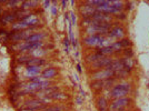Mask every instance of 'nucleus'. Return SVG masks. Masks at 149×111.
Wrapping results in <instances>:
<instances>
[{"mask_svg": "<svg viewBox=\"0 0 149 111\" xmlns=\"http://www.w3.org/2000/svg\"><path fill=\"white\" fill-rule=\"evenodd\" d=\"M104 41V37L100 35H93L85 38V43L90 47H101V43Z\"/></svg>", "mask_w": 149, "mask_h": 111, "instance_id": "3", "label": "nucleus"}, {"mask_svg": "<svg viewBox=\"0 0 149 111\" xmlns=\"http://www.w3.org/2000/svg\"><path fill=\"white\" fill-rule=\"evenodd\" d=\"M50 98L51 99H67V96L66 94H63V93H52V94H50Z\"/></svg>", "mask_w": 149, "mask_h": 111, "instance_id": "20", "label": "nucleus"}, {"mask_svg": "<svg viewBox=\"0 0 149 111\" xmlns=\"http://www.w3.org/2000/svg\"><path fill=\"white\" fill-rule=\"evenodd\" d=\"M125 31L121 27H116L109 31V37L110 38H123Z\"/></svg>", "mask_w": 149, "mask_h": 111, "instance_id": "10", "label": "nucleus"}, {"mask_svg": "<svg viewBox=\"0 0 149 111\" xmlns=\"http://www.w3.org/2000/svg\"><path fill=\"white\" fill-rule=\"evenodd\" d=\"M46 111H61V108L60 107H50V108H47Z\"/></svg>", "mask_w": 149, "mask_h": 111, "instance_id": "28", "label": "nucleus"}, {"mask_svg": "<svg viewBox=\"0 0 149 111\" xmlns=\"http://www.w3.org/2000/svg\"><path fill=\"white\" fill-rule=\"evenodd\" d=\"M45 81V79L42 77H33V78H30V82H42Z\"/></svg>", "mask_w": 149, "mask_h": 111, "instance_id": "25", "label": "nucleus"}, {"mask_svg": "<svg viewBox=\"0 0 149 111\" xmlns=\"http://www.w3.org/2000/svg\"><path fill=\"white\" fill-rule=\"evenodd\" d=\"M57 12H58V10H57V7L56 6H52V7H51V13H52L54 16H56Z\"/></svg>", "mask_w": 149, "mask_h": 111, "instance_id": "30", "label": "nucleus"}, {"mask_svg": "<svg viewBox=\"0 0 149 111\" xmlns=\"http://www.w3.org/2000/svg\"><path fill=\"white\" fill-rule=\"evenodd\" d=\"M18 3H20L19 1H8L7 2V7L8 8H13V7L16 6V5H18Z\"/></svg>", "mask_w": 149, "mask_h": 111, "instance_id": "26", "label": "nucleus"}, {"mask_svg": "<svg viewBox=\"0 0 149 111\" xmlns=\"http://www.w3.org/2000/svg\"><path fill=\"white\" fill-rule=\"evenodd\" d=\"M112 63V60L109 58H101L100 60L96 61L93 63V67L96 68H100V67H109Z\"/></svg>", "mask_w": 149, "mask_h": 111, "instance_id": "11", "label": "nucleus"}, {"mask_svg": "<svg viewBox=\"0 0 149 111\" xmlns=\"http://www.w3.org/2000/svg\"><path fill=\"white\" fill-rule=\"evenodd\" d=\"M108 108V105H107V101H106L105 98H100L98 100V109L100 111H105L106 109Z\"/></svg>", "mask_w": 149, "mask_h": 111, "instance_id": "16", "label": "nucleus"}, {"mask_svg": "<svg viewBox=\"0 0 149 111\" xmlns=\"http://www.w3.org/2000/svg\"><path fill=\"white\" fill-rule=\"evenodd\" d=\"M129 103V100L126 98L116 99L111 105H110V110H121L126 105Z\"/></svg>", "mask_w": 149, "mask_h": 111, "instance_id": "5", "label": "nucleus"}, {"mask_svg": "<svg viewBox=\"0 0 149 111\" xmlns=\"http://www.w3.org/2000/svg\"><path fill=\"white\" fill-rule=\"evenodd\" d=\"M22 21H25L26 24L28 25V27H30V26L37 25V24H38V18L35 16V15H28V16L24 17Z\"/></svg>", "mask_w": 149, "mask_h": 111, "instance_id": "12", "label": "nucleus"}, {"mask_svg": "<svg viewBox=\"0 0 149 111\" xmlns=\"http://www.w3.org/2000/svg\"><path fill=\"white\" fill-rule=\"evenodd\" d=\"M31 55L32 56H41V55H45V51L44 50H39V49H37V50H33V51H31Z\"/></svg>", "mask_w": 149, "mask_h": 111, "instance_id": "24", "label": "nucleus"}, {"mask_svg": "<svg viewBox=\"0 0 149 111\" xmlns=\"http://www.w3.org/2000/svg\"><path fill=\"white\" fill-rule=\"evenodd\" d=\"M41 72V67L39 66H28V68L26 69V74L30 78L37 77L38 74H40Z\"/></svg>", "mask_w": 149, "mask_h": 111, "instance_id": "7", "label": "nucleus"}, {"mask_svg": "<svg viewBox=\"0 0 149 111\" xmlns=\"http://www.w3.org/2000/svg\"><path fill=\"white\" fill-rule=\"evenodd\" d=\"M50 82L49 81H42V82H29L25 87V92L29 93L32 92L35 90H45L47 88H49Z\"/></svg>", "mask_w": 149, "mask_h": 111, "instance_id": "1", "label": "nucleus"}, {"mask_svg": "<svg viewBox=\"0 0 149 111\" xmlns=\"http://www.w3.org/2000/svg\"><path fill=\"white\" fill-rule=\"evenodd\" d=\"M123 62H124V66H125V69L128 71V70H130L131 68H132V61H131L129 58H126V59H124L123 60Z\"/></svg>", "mask_w": 149, "mask_h": 111, "instance_id": "19", "label": "nucleus"}, {"mask_svg": "<svg viewBox=\"0 0 149 111\" xmlns=\"http://www.w3.org/2000/svg\"><path fill=\"white\" fill-rule=\"evenodd\" d=\"M44 6L45 8H48L50 6V1H44Z\"/></svg>", "mask_w": 149, "mask_h": 111, "instance_id": "32", "label": "nucleus"}, {"mask_svg": "<svg viewBox=\"0 0 149 111\" xmlns=\"http://www.w3.org/2000/svg\"><path fill=\"white\" fill-rule=\"evenodd\" d=\"M93 89H96V90H99L101 89L102 87H104V82H101V81H96V82H93V85H91Z\"/></svg>", "mask_w": 149, "mask_h": 111, "instance_id": "22", "label": "nucleus"}, {"mask_svg": "<svg viewBox=\"0 0 149 111\" xmlns=\"http://www.w3.org/2000/svg\"><path fill=\"white\" fill-rule=\"evenodd\" d=\"M55 90H58V89H57V88H47V89H45L44 91L41 92V94H47V93H48L50 96V94H52V92H54Z\"/></svg>", "mask_w": 149, "mask_h": 111, "instance_id": "23", "label": "nucleus"}, {"mask_svg": "<svg viewBox=\"0 0 149 111\" xmlns=\"http://www.w3.org/2000/svg\"><path fill=\"white\" fill-rule=\"evenodd\" d=\"M8 39H10V33H8L3 29H0V41L1 42H6Z\"/></svg>", "mask_w": 149, "mask_h": 111, "instance_id": "15", "label": "nucleus"}, {"mask_svg": "<svg viewBox=\"0 0 149 111\" xmlns=\"http://www.w3.org/2000/svg\"><path fill=\"white\" fill-rule=\"evenodd\" d=\"M110 47H111L112 51L115 52V51H118V50H120L121 48H123V46H121V43H120V41L119 42H113L110 44Z\"/></svg>", "mask_w": 149, "mask_h": 111, "instance_id": "21", "label": "nucleus"}, {"mask_svg": "<svg viewBox=\"0 0 149 111\" xmlns=\"http://www.w3.org/2000/svg\"><path fill=\"white\" fill-rule=\"evenodd\" d=\"M101 58H102V56L99 55V53L97 52V53H95V55L88 56V57H87V60H88V61H93V62H95V61H98V60H100Z\"/></svg>", "mask_w": 149, "mask_h": 111, "instance_id": "18", "label": "nucleus"}, {"mask_svg": "<svg viewBox=\"0 0 149 111\" xmlns=\"http://www.w3.org/2000/svg\"><path fill=\"white\" fill-rule=\"evenodd\" d=\"M129 90H130V88L128 85H119L111 90V97L116 99L124 98L125 96H127V93L129 92Z\"/></svg>", "mask_w": 149, "mask_h": 111, "instance_id": "2", "label": "nucleus"}, {"mask_svg": "<svg viewBox=\"0 0 149 111\" xmlns=\"http://www.w3.org/2000/svg\"><path fill=\"white\" fill-rule=\"evenodd\" d=\"M57 74L56 69L55 68H49V69H46L44 72H42V78L44 79H50L52 77H55Z\"/></svg>", "mask_w": 149, "mask_h": 111, "instance_id": "13", "label": "nucleus"}, {"mask_svg": "<svg viewBox=\"0 0 149 111\" xmlns=\"http://www.w3.org/2000/svg\"><path fill=\"white\" fill-rule=\"evenodd\" d=\"M70 17H71V25L72 24H76V17H74V12H70Z\"/></svg>", "mask_w": 149, "mask_h": 111, "instance_id": "31", "label": "nucleus"}, {"mask_svg": "<svg viewBox=\"0 0 149 111\" xmlns=\"http://www.w3.org/2000/svg\"><path fill=\"white\" fill-rule=\"evenodd\" d=\"M45 35L44 33H32L29 37L26 39L27 43H33V42H40L41 39H44Z\"/></svg>", "mask_w": 149, "mask_h": 111, "instance_id": "9", "label": "nucleus"}, {"mask_svg": "<svg viewBox=\"0 0 149 111\" xmlns=\"http://www.w3.org/2000/svg\"><path fill=\"white\" fill-rule=\"evenodd\" d=\"M77 102H78V105H81V103H82V99H81L79 96L77 97Z\"/></svg>", "mask_w": 149, "mask_h": 111, "instance_id": "33", "label": "nucleus"}, {"mask_svg": "<svg viewBox=\"0 0 149 111\" xmlns=\"http://www.w3.org/2000/svg\"><path fill=\"white\" fill-rule=\"evenodd\" d=\"M61 5L63 6V8H65V6H67V1H61Z\"/></svg>", "mask_w": 149, "mask_h": 111, "instance_id": "35", "label": "nucleus"}, {"mask_svg": "<svg viewBox=\"0 0 149 111\" xmlns=\"http://www.w3.org/2000/svg\"><path fill=\"white\" fill-rule=\"evenodd\" d=\"M113 51H112L111 47L109 46V47H104V48H100L99 50H98V53L101 56H105V55H110V53H112Z\"/></svg>", "mask_w": 149, "mask_h": 111, "instance_id": "17", "label": "nucleus"}, {"mask_svg": "<svg viewBox=\"0 0 149 111\" xmlns=\"http://www.w3.org/2000/svg\"><path fill=\"white\" fill-rule=\"evenodd\" d=\"M96 12H97L96 7L90 6V5H88V3H86L85 6H82V8H81V13H82V17L85 19L91 18Z\"/></svg>", "mask_w": 149, "mask_h": 111, "instance_id": "6", "label": "nucleus"}, {"mask_svg": "<svg viewBox=\"0 0 149 111\" xmlns=\"http://www.w3.org/2000/svg\"><path fill=\"white\" fill-rule=\"evenodd\" d=\"M27 109H30V110H35V109H40V108H42L44 105H42V102L41 101H39V100H30V101H28L25 105Z\"/></svg>", "mask_w": 149, "mask_h": 111, "instance_id": "8", "label": "nucleus"}, {"mask_svg": "<svg viewBox=\"0 0 149 111\" xmlns=\"http://www.w3.org/2000/svg\"><path fill=\"white\" fill-rule=\"evenodd\" d=\"M77 70H78V72H81V71H82V70H81L80 63H78V65H77Z\"/></svg>", "mask_w": 149, "mask_h": 111, "instance_id": "34", "label": "nucleus"}, {"mask_svg": "<svg viewBox=\"0 0 149 111\" xmlns=\"http://www.w3.org/2000/svg\"><path fill=\"white\" fill-rule=\"evenodd\" d=\"M1 16H2V8L0 7V17H1Z\"/></svg>", "mask_w": 149, "mask_h": 111, "instance_id": "36", "label": "nucleus"}, {"mask_svg": "<svg viewBox=\"0 0 149 111\" xmlns=\"http://www.w3.org/2000/svg\"><path fill=\"white\" fill-rule=\"evenodd\" d=\"M113 74H115L113 71L109 70V69H105V70H101V71H98V72L93 74V76H91V78L96 81H101V80H104V79H109Z\"/></svg>", "mask_w": 149, "mask_h": 111, "instance_id": "4", "label": "nucleus"}, {"mask_svg": "<svg viewBox=\"0 0 149 111\" xmlns=\"http://www.w3.org/2000/svg\"><path fill=\"white\" fill-rule=\"evenodd\" d=\"M120 43H121L123 48H124V47H128V46H130V41H129V40H121Z\"/></svg>", "mask_w": 149, "mask_h": 111, "instance_id": "29", "label": "nucleus"}, {"mask_svg": "<svg viewBox=\"0 0 149 111\" xmlns=\"http://www.w3.org/2000/svg\"><path fill=\"white\" fill-rule=\"evenodd\" d=\"M21 111H32V110H30V109H27V110H26V109H22Z\"/></svg>", "mask_w": 149, "mask_h": 111, "instance_id": "37", "label": "nucleus"}, {"mask_svg": "<svg viewBox=\"0 0 149 111\" xmlns=\"http://www.w3.org/2000/svg\"><path fill=\"white\" fill-rule=\"evenodd\" d=\"M45 63V60L42 59H38V58H32V59H29V61L27 62V65H29V66H41V65H44Z\"/></svg>", "mask_w": 149, "mask_h": 111, "instance_id": "14", "label": "nucleus"}, {"mask_svg": "<svg viewBox=\"0 0 149 111\" xmlns=\"http://www.w3.org/2000/svg\"><path fill=\"white\" fill-rule=\"evenodd\" d=\"M69 39L68 38H65V40H63V44H65V47H66V52H69Z\"/></svg>", "mask_w": 149, "mask_h": 111, "instance_id": "27", "label": "nucleus"}]
</instances>
